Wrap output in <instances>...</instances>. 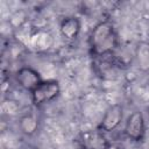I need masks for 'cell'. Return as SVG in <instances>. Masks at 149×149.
<instances>
[{
    "label": "cell",
    "mask_w": 149,
    "mask_h": 149,
    "mask_svg": "<svg viewBox=\"0 0 149 149\" xmlns=\"http://www.w3.org/2000/svg\"><path fill=\"white\" fill-rule=\"evenodd\" d=\"M80 28H81V23L77 16H66L61 21L59 33L65 40L72 41L78 37L80 33Z\"/></svg>",
    "instance_id": "7"
},
{
    "label": "cell",
    "mask_w": 149,
    "mask_h": 149,
    "mask_svg": "<svg viewBox=\"0 0 149 149\" xmlns=\"http://www.w3.org/2000/svg\"><path fill=\"white\" fill-rule=\"evenodd\" d=\"M61 93V86L57 80H43L31 92V101L35 106H41L52 101Z\"/></svg>",
    "instance_id": "2"
},
{
    "label": "cell",
    "mask_w": 149,
    "mask_h": 149,
    "mask_svg": "<svg viewBox=\"0 0 149 149\" xmlns=\"http://www.w3.org/2000/svg\"><path fill=\"white\" fill-rule=\"evenodd\" d=\"M125 134L134 142L143 141L146 135V121L141 112L135 111L127 118L125 125Z\"/></svg>",
    "instance_id": "3"
},
{
    "label": "cell",
    "mask_w": 149,
    "mask_h": 149,
    "mask_svg": "<svg viewBox=\"0 0 149 149\" xmlns=\"http://www.w3.org/2000/svg\"><path fill=\"white\" fill-rule=\"evenodd\" d=\"M16 81L19 85L26 90L31 92L38 84H41L43 80L41 78V74L30 66H22L16 71Z\"/></svg>",
    "instance_id": "6"
},
{
    "label": "cell",
    "mask_w": 149,
    "mask_h": 149,
    "mask_svg": "<svg viewBox=\"0 0 149 149\" xmlns=\"http://www.w3.org/2000/svg\"><path fill=\"white\" fill-rule=\"evenodd\" d=\"M79 143L81 149H111V143L98 128L83 132L79 136Z\"/></svg>",
    "instance_id": "5"
},
{
    "label": "cell",
    "mask_w": 149,
    "mask_h": 149,
    "mask_svg": "<svg viewBox=\"0 0 149 149\" xmlns=\"http://www.w3.org/2000/svg\"><path fill=\"white\" fill-rule=\"evenodd\" d=\"M88 44L93 56H112L119 45V37L114 24L108 20L97 23L90 34Z\"/></svg>",
    "instance_id": "1"
},
{
    "label": "cell",
    "mask_w": 149,
    "mask_h": 149,
    "mask_svg": "<svg viewBox=\"0 0 149 149\" xmlns=\"http://www.w3.org/2000/svg\"><path fill=\"white\" fill-rule=\"evenodd\" d=\"M38 127V121L33 114H24L20 119V128L23 134L33 135Z\"/></svg>",
    "instance_id": "8"
},
{
    "label": "cell",
    "mask_w": 149,
    "mask_h": 149,
    "mask_svg": "<svg viewBox=\"0 0 149 149\" xmlns=\"http://www.w3.org/2000/svg\"><path fill=\"white\" fill-rule=\"evenodd\" d=\"M122 119H123V107L120 104L111 105L106 109V112L97 128L99 130H101L102 133L113 132L120 126Z\"/></svg>",
    "instance_id": "4"
},
{
    "label": "cell",
    "mask_w": 149,
    "mask_h": 149,
    "mask_svg": "<svg viewBox=\"0 0 149 149\" xmlns=\"http://www.w3.org/2000/svg\"><path fill=\"white\" fill-rule=\"evenodd\" d=\"M147 115H148V119H149V105H148V107H147Z\"/></svg>",
    "instance_id": "9"
}]
</instances>
